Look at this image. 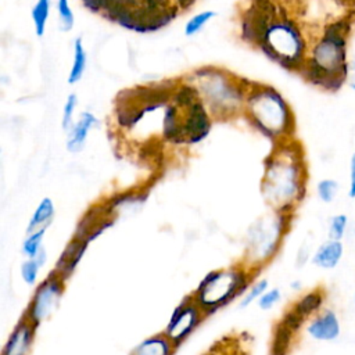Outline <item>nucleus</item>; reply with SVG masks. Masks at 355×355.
I'll use <instances>...</instances> for the list:
<instances>
[{
    "label": "nucleus",
    "instance_id": "nucleus-1",
    "mask_svg": "<svg viewBox=\"0 0 355 355\" xmlns=\"http://www.w3.org/2000/svg\"><path fill=\"white\" fill-rule=\"evenodd\" d=\"M351 26L349 15H343L327 21L309 37L306 58L300 71L308 83L331 93L345 86Z\"/></svg>",
    "mask_w": 355,
    "mask_h": 355
},
{
    "label": "nucleus",
    "instance_id": "nucleus-2",
    "mask_svg": "<svg viewBox=\"0 0 355 355\" xmlns=\"http://www.w3.org/2000/svg\"><path fill=\"white\" fill-rule=\"evenodd\" d=\"M305 153L295 139L275 144L265 159L261 191L275 212L294 214L306 194Z\"/></svg>",
    "mask_w": 355,
    "mask_h": 355
},
{
    "label": "nucleus",
    "instance_id": "nucleus-3",
    "mask_svg": "<svg viewBox=\"0 0 355 355\" xmlns=\"http://www.w3.org/2000/svg\"><path fill=\"white\" fill-rule=\"evenodd\" d=\"M187 83L197 90L211 116L218 119L244 114L245 98L252 85V82L215 67L193 71L187 76Z\"/></svg>",
    "mask_w": 355,
    "mask_h": 355
},
{
    "label": "nucleus",
    "instance_id": "nucleus-4",
    "mask_svg": "<svg viewBox=\"0 0 355 355\" xmlns=\"http://www.w3.org/2000/svg\"><path fill=\"white\" fill-rule=\"evenodd\" d=\"M250 123L275 144L294 139L295 118L287 100L269 85L252 82L244 105Z\"/></svg>",
    "mask_w": 355,
    "mask_h": 355
},
{
    "label": "nucleus",
    "instance_id": "nucleus-5",
    "mask_svg": "<svg viewBox=\"0 0 355 355\" xmlns=\"http://www.w3.org/2000/svg\"><path fill=\"white\" fill-rule=\"evenodd\" d=\"M262 53L287 71L297 72L304 67L309 36L304 25L288 11L284 1L269 24L259 46Z\"/></svg>",
    "mask_w": 355,
    "mask_h": 355
},
{
    "label": "nucleus",
    "instance_id": "nucleus-6",
    "mask_svg": "<svg viewBox=\"0 0 355 355\" xmlns=\"http://www.w3.org/2000/svg\"><path fill=\"white\" fill-rule=\"evenodd\" d=\"M248 277V273L237 266L208 272L193 293V298L204 315L214 313L244 293L250 283Z\"/></svg>",
    "mask_w": 355,
    "mask_h": 355
},
{
    "label": "nucleus",
    "instance_id": "nucleus-7",
    "mask_svg": "<svg viewBox=\"0 0 355 355\" xmlns=\"http://www.w3.org/2000/svg\"><path fill=\"white\" fill-rule=\"evenodd\" d=\"M291 214L275 212L252 223L247 234V257L251 262L263 263L275 257L290 229Z\"/></svg>",
    "mask_w": 355,
    "mask_h": 355
},
{
    "label": "nucleus",
    "instance_id": "nucleus-8",
    "mask_svg": "<svg viewBox=\"0 0 355 355\" xmlns=\"http://www.w3.org/2000/svg\"><path fill=\"white\" fill-rule=\"evenodd\" d=\"M64 284L65 280L53 270L36 287L24 318L33 326H40L57 309L64 293Z\"/></svg>",
    "mask_w": 355,
    "mask_h": 355
},
{
    "label": "nucleus",
    "instance_id": "nucleus-9",
    "mask_svg": "<svg viewBox=\"0 0 355 355\" xmlns=\"http://www.w3.org/2000/svg\"><path fill=\"white\" fill-rule=\"evenodd\" d=\"M204 316V312L194 301L193 295H190L184 298L172 312L165 329V334L169 337L173 345L178 347L200 324Z\"/></svg>",
    "mask_w": 355,
    "mask_h": 355
},
{
    "label": "nucleus",
    "instance_id": "nucleus-10",
    "mask_svg": "<svg viewBox=\"0 0 355 355\" xmlns=\"http://www.w3.org/2000/svg\"><path fill=\"white\" fill-rule=\"evenodd\" d=\"M306 333L315 341H320V343L334 341L341 334L340 316L334 309L324 308L308 322Z\"/></svg>",
    "mask_w": 355,
    "mask_h": 355
},
{
    "label": "nucleus",
    "instance_id": "nucleus-11",
    "mask_svg": "<svg viewBox=\"0 0 355 355\" xmlns=\"http://www.w3.org/2000/svg\"><path fill=\"white\" fill-rule=\"evenodd\" d=\"M36 329L37 327L28 319L22 318L8 336L1 349V355H29L33 347Z\"/></svg>",
    "mask_w": 355,
    "mask_h": 355
},
{
    "label": "nucleus",
    "instance_id": "nucleus-12",
    "mask_svg": "<svg viewBox=\"0 0 355 355\" xmlns=\"http://www.w3.org/2000/svg\"><path fill=\"white\" fill-rule=\"evenodd\" d=\"M87 247H89V243L86 240L73 237L61 252L55 263L54 272L58 273L64 280L69 279L75 272V269L78 268V265L80 263Z\"/></svg>",
    "mask_w": 355,
    "mask_h": 355
},
{
    "label": "nucleus",
    "instance_id": "nucleus-13",
    "mask_svg": "<svg viewBox=\"0 0 355 355\" xmlns=\"http://www.w3.org/2000/svg\"><path fill=\"white\" fill-rule=\"evenodd\" d=\"M98 125L97 116L92 111H82L78 121H75L73 126L69 129L67 136V150L69 153H79L87 140L89 133Z\"/></svg>",
    "mask_w": 355,
    "mask_h": 355
},
{
    "label": "nucleus",
    "instance_id": "nucleus-14",
    "mask_svg": "<svg viewBox=\"0 0 355 355\" xmlns=\"http://www.w3.org/2000/svg\"><path fill=\"white\" fill-rule=\"evenodd\" d=\"M344 252L345 248L343 241L327 239L322 244H319L318 248L313 251L311 262L319 269L331 270L338 266L344 257Z\"/></svg>",
    "mask_w": 355,
    "mask_h": 355
},
{
    "label": "nucleus",
    "instance_id": "nucleus-15",
    "mask_svg": "<svg viewBox=\"0 0 355 355\" xmlns=\"http://www.w3.org/2000/svg\"><path fill=\"white\" fill-rule=\"evenodd\" d=\"M173 349V343L164 333L147 337L132 349L130 355H172Z\"/></svg>",
    "mask_w": 355,
    "mask_h": 355
},
{
    "label": "nucleus",
    "instance_id": "nucleus-16",
    "mask_svg": "<svg viewBox=\"0 0 355 355\" xmlns=\"http://www.w3.org/2000/svg\"><path fill=\"white\" fill-rule=\"evenodd\" d=\"M324 302V293L319 288L305 293L302 297H300L294 305L291 306L301 318L306 319L312 315H316L320 312Z\"/></svg>",
    "mask_w": 355,
    "mask_h": 355
},
{
    "label": "nucleus",
    "instance_id": "nucleus-17",
    "mask_svg": "<svg viewBox=\"0 0 355 355\" xmlns=\"http://www.w3.org/2000/svg\"><path fill=\"white\" fill-rule=\"evenodd\" d=\"M55 215V207L54 202L50 197H44L40 200L37 207L35 208L33 214L31 215V219L28 222L26 233H31L33 230L42 229V227H49L53 218Z\"/></svg>",
    "mask_w": 355,
    "mask_h": 355
},
{
    "label": "nucleus",
    "instance_id": "nucleus-18",
    "mask_svg": "<svg viewBox=\"0 0 355 355\" xmlns=\"http://www.w3.org/2000/svg\"><path fill=\"white\" fill-rule=\"evenodd\" d=\"M87 67V53L83 44L82 37H76L72 44V62H71V69L68 73V83L75 85L78 83L86 71Z\"/></svg>",
    "mask_w": 355,
    "mask_h": 355
},
{
    "label": "nucleus",
    "instance_id": "nucleus-19",
    "mask_svg": "<svg viewBox=\"0 0 355 355\" xmlns=\"http://www.w3.org/2000/svg\"><path fill=\"white\" fill-rule=\"evenodd\" d=\"M294 333L280 322L275 326L269 355H287Z\"/></svg>",
    "mask_w": 355,
    "mask_h": 355
},
{
    "label": "nucleus",
    "instance_id": "nucleus-20",
    "mask_svg": "<svg viewBox=\"0 0 355 355\" xmlns=\"http://www.w3.org/2000/svg\"><path fill=\"white\" fill-rule=\"evenodd\" d=\"M50 8H51V0H36L31 10V18L33 22L35 33L42 37L46 32V26L50 17Z\"/></svg>",
    "mask_w": 355,
    "mask_h": 355
},
{
    "label": "nucleus",
    "instance_id": "nucleus-21",
    "mask_svg": "<svg viewBox=\"0 0 355 355\" xmlns=\"http://www.w3.org/2000/svg\"><path fill=\"white\" fill-rule=\"evenodd\" d=\"M46 230H47V227H42V229L33 230L31 233H26V236L22 241V245H21V251L25 258H36L39 255V252L44 248L43 239H44Z\"/></svg>",
    "mask_w": 355,
    "mask_h": 355
},
{
    "label": "nucleus",
    "instance_id": "nucleus-22",
    "mask_svg": "<svg viewBox=\"0 0 355 355\" xmlns=\"http://www.w3.org/2000/svg\"><path fill=\"white\" fill-rule=\"evenodd\" d=\"M341 184L334 178H323L316 183V196L323 204H331L340 194Z\"/></svg>",
    "mask_w": 355,
    "mask_h": 355
},
{
    "label": "nucleus",
    "instance_id": "nucleus-23",
    "mask_svg": "<svg viewBox=\"0 0 355 355\" xmlns=\"http://www.w3.org/2000/svg\"><path fill=\"white\" fill-rule=\"evenodd\" d=\"M348 225H349V218L347 214L338 212L331 215L327 222V239L343 241V239L347 234Z\"/></svg>",
    "mask_w": 355,
    "mask_h": 355
},
{
    "label": "nucleus",
    "instance_id": "nucleus-24",
    "mask_svg": "<svg viewBox=\"0 0 355 355\" xmlns=\"http://www.w3.org/2000/svg\"><path fill=\"white\" fill-rule=\"evenodd\" d=\"M216 17V11L214 10H204L196 15H193L184 25L183 33L187 37H191L194 35H197L198 32H201L204 29V26L214 18Z\"/></svg>",
    "mask_w": 355,
    "mask_h": 355
},
{
    "label": "nucleus",
    "instance_id": "nucleus-25",
    "mask_svg": "<svg viewBox=\"0 0 355 355\" xmlns=\"http://www.w3.org/2000/svg\"><path fill=\"white\" fill-rule=\"evenodd\" d=\"M42 263L36 258H26L19 268V273L25 284L28 286H35L42 269Z\"/></svg>",
    "mask_w": 355,
    "mask_h": 355
},
{
    "label": "nucleus",
    "instance_id": "nucleus-26",
    "mask_svg": "<svg viewBox=\"0 0 355 355\" xmlns=\"http://www.w3.org/2000/svg\"><path fill=\"white\" fill-rule=\"evenodd\" d=\"M79 104V100H78V96L75 93H71L65 103H64V107H62V116H61V126H62V130L64 132H69V129L73 126L75 121H73V114L76 111V107Z\"/></svg>",
    "mask_w": 355,
    "mask_h": 355
},
{
    "label": "nucleus",
    "instance_id": "nucleus-27",
    "mask_svg": "<svg viewBox=\"0 0 355 355\" xmlns=\"http://www.w3.org/2000/svg\"><path fill=\"white\" fill-rule=\"evenodd\" d=\"M57 11L60 28L62 32H69L75 24V15L71 8L69 0H57Z\"/></svg>",
    "mask_w": 355,
    "mask_h": 355
},
{
    "label": "nucleus",
    "instance_id": "nucleus-28",
    "mask_svg": "<svg viewBox=\"0 0 355 355\" xmlns=\"http://www.w3.org/2000/svg\"><path fill=\"white\" fill-rule=\"evenodd\" d=\"M269 288V282L268 279H261L257 283H254L248 291L243 295L241 301H240V308H247L250 306L252 302L258 301L261 298V295Z\"/></svg>",
    "mask_w": 355,
    "mask_h": 355
},
{
    "label": "nucleus",
    "instance_id": "nucleus-29",
    "mask_svg": "<svg viewBox=\"0 0 355 355\" xmlns=\"http://www.w3.org/2000/svg\"><path fill=\"white\" fill-rule=\"evenodd\" d=\"M282 300V291L279 287H273V288H268L262 295L261 298L257 301L258 302V306L262 309V311H269L272 309L276 304H279V301Z\"/></svg>",
    "mask_w": 355,
    "mask_h": 355
},
{
    "label": "nucleus",
    "instance_id": "nucleus-30",
    "mask_svg": "<svg viewBox=\"0 0 355 355\" xmlns=\"http://www.w3.org/2000/svg\"><path fill=\"white\" fill-rule=\"evenodd\" d=\"M347 196L351 200H355V151L351 154L348 161V186Z\"/></svg>",
    "mask_w": 355,
    "mask_h": 355
},
{
    "label": "nucleus",
    "instance_id": "nucleus-31",
    "mask_svg": "<svg viewBox=\"0 0 355 355\" xmlns=\"http://www.w3.org/2000/svg\"><path fill=\"white\" fill-rule=\"evenodd\" d=\"M345 86H348V87L355 93V53L351 54V57H349V64H348V73H347Z\"/></svg>",
    "mask_w": 355,
    "mask_h": 355
},
{
    "label": "nucleus",
    "instance_id": "nucleus-32",
    "mask_svg": "<svg viewBox=\"0 0 355 355\" xmlns=\"http://www.w3.org/2000/svg\"><path fill=\"white\" fill-rule=\"evenodd\" d=\"M311 258H312V254H311V251H309V247H308L306 244H304V245L300 247V250H298V252H297L295 263H297L298 268H302Z\"/></svg>",
    "mask_w": 355,
    "mask_h": 355
},
{
    "label": "nucleus",
    "instance_id": "nucleus-33",
    "mask_svg": "<svg viewBox=\"0 0 355 355\" xmlns=\"http://www.w3.org/2000/svg\"><path fill=\"white\" fill-rule=\"evenodd\" d=\"M334 1L336 4H340L341 7H345L349 10V7H354L355 6V0H331Z\"/></svg>",
    "mask_w": 355,
    "mask_h": 355
},
{
    "label": "nucleus",
    "instance_id": "nucleus-34",
    "mask_svg": "<svg viewBox=\"0 0 355 355\" xmlns=\"http://www.w3.org/2000/svg\"><path fill=\"white\" fill-rule=\"evenodd\" d=\"M290 287H291L293 290H300V288L302 287V283H301L300 280H293V282L290 283Z\"/></svg>",
    "mask_w": 355,
    "mask_h": 355
},
{
    "label": "nucleus",
    "instance_id": "nucleus-35",
    "mask_svg": "<svg viewBox=\"0 0 355 355\" xmlns=\"http://www.w3.org/2000/svg\"><path fill=\"white\" fill-rule=\"evenodd\" d=\"M282 1H284V3H287V4H293V3H295V1H298V0H282Z\"/></svg>",
    "mask_w": 355,
    "mask_h": 355
},
{
    "label": "nucleus",
    "instance_id": "nucleus-36",
    "mask_svg": "<svg viewBox=\"0 0 355 355\" xmlns=\"http://www.w3.org/2000/svg\"><path fill=\"white\" fill-rule=\"evenodd\" d=\"M354 302H355V291H354Z\"/></svg>",
    "mask_w": 355,
    "mask_h": 355
},
{
    "label": "nucleus",
    "instance_id": "nucleus-37",
    "mask_svg": "<svg viewBox=\"0 0 355 355\" xmlns=\"http://www.w3.org/2000/svg\"><path fill=\"white\" fill-rule=\"evenodd\" d=\"M205 355H211V354H205Z\"/></svg>",
    "mask_w": 355,
    "mask_h": 355
},
{
    "label": "nucleus",
    "instance_id": "nucleus-38",
    "mask_svg": "<svg viewBox=\"0 0 355 355\" xmlns=\"http://www.w3.org/2000/svg\"><path fill=\"white\" fill-rule=\"evenodd\" d=\"M354 236H355V230H354Z\"/></svg>",
    "mask_w": 355,
    "mask_h": 355
}]
</instances>
